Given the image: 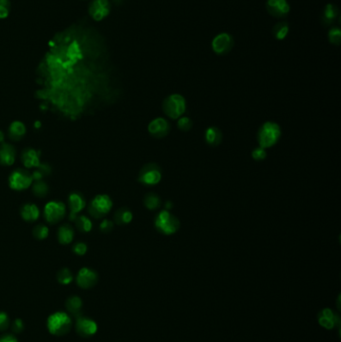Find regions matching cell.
Listing matches in <instances>:
<instances>
[{"mask_svg":"<svg viewBox=\"0 0 341 342\" xmlns=\"http://www.w3.org/2000/svg\"><path fill=\"white\" fill-rule=\"evenodd\" d=\"M66 207L61 201H50L44 207V217L50 224H55L65 216Z\"/></svg>","mask_w":341,"mask_h":342,"instance_id":"obj_7","label":"cell"},{"mask_svg":"<svg viewBox=\"0 0 341 342\" xmlns=\"http://www.w3.org/2000/svg\"><path fill=\"white\" fill-rule=\"evenodd\" d=\"M75 225L80 232L87 233L92 229V221L85 215L77 216L75 219Z\"/></svg>","mask_w":341,"mask_h":342,"instance_id":"obj_26","label":"cell"},{"mask_svg":"<svg viewBox=\"0 0 341 342\" xmlns=\"http://www.w3.org/2000/svg\"><path fill=\"white\" fill-rule=\"evenodd\" d=\"M25 133H26V127L21 121L12 122L8 128L9 137L14 141L22 139Z\"/></svg>","mask_w":341,"mask_h":342,"instance_id":"obj_20","label":"cell"},{"mask_svg":"<svg viewBox=\"0 0 341 342\" xmlns=\"http://www.w3.org/2000/svg\"><path fill=\"white\" fill-rule=\"evenodd\" d=\"M57 238L58 241L61 244H69L72 242L73 238H74V230L73 228L68 225H62L59 227L58 231H57Z\"/></svg>","mask_w":341,"mask_h":342,"instance_id":"obj_21","label":"cell"},{"mask_svg":"<svg viewBox=\"0 0 341 342\" xmlns=\"http://www.w3.org/2000/svg\"><path fill=\"white\" fill-rule=\"evenodd\" d=\"M165 207H166V210H167V209H170V208H171V207H172V204H171V202H169V201H168V202H166V203H165Z\"/></svg>","mask_w":341,"mask_h":342,"instance_id":"obj_42","label":"cell"},{"mask_svg":"<svg viewBox=\"0 0 341 342\" xmlns=\"http://www.w3.org/2000/svg\"><path fill=\"white\" fill-rule=\"evenodd\" d=\"M179 220L170 213L168 210L161 211L156 216L155 226L156 228L164 234H173L179 228Z\"/></svg>","mask_w":341,"mask_h":342,"instance_id":"obj_4","label":"cell"},{"mask_svg":"<svg viewBox=\"0 0 341 342\" xmlns=\"http://www.w3.org/2000/svg\"><path fill=\"white\" fill-rule=\"evenodd\" d=\"M185 99L179 94L168 96L163 102V111L170 118H179L185 111Z\"/></svg>","mask_w":341,"mask_h":342,"instance_id":"obj_3","label":"cell"},{"mask_svg":"<svg viewBox=\"0 0 341 342\" xmlns=\"http://www.w3.org/2000/svg\"><path fill=\"white\" fill-rule=\"evenodd\" d=\"M32 192L37 197H45L49 192V187H48L47 183L42 179L36 180L33 183Z\"/></svg>","mask_w":341,"mask_h":342,"instance_id":"obj_25","label":"cell"},{"mask_svg":"<svg viewBox=\"0 0 341 342\" xmlns=\"http://www.w3.org/2000/svg\"><path fill=\"white\" fill-rule=\"evenodd\" d=\"M12 330L14 333H20V332H22L23 329H24V323L23 321L21 319H15L13 323H12Z\"/></svg>","mask_w":341,"mask_h":342,"instance_id":"obj_39","label":"cell"},{"mask_svg":"<svg viewBox=\"0 0 341 342\" xmlns=\"http://www.w3.org/2000/svg\"><path fill=\"white\" fill-rule=\"evenodd\" d=\"M192 127V121H191L188 117H181L178 120V128L182 131H188Z\"/></svg>","mask_w":341,"mask_h":342,"instance_id":"obj_34","label":"cell"},{"mask_svg":"<svg viewBox=\"0 0 341 342\" xmlns=\"http://www.w3.org/2000/svg\"><path fill=\"white\" fill-rule=\"evenodd\" d=\"M82 300L81 298L76 296V295H72L70 297L67 298V300L65 302V307L67 309V311L73 315H79L82 309Z\"/></svg>","mask_w":341,"mask_h":342,"instance_id":"obj_22","label":"cell"},{"mask_svg":"<svg viewBox=\"0 0 341 342\" xmlns=\"http://www.w3.org/2000/svg\"><path fill=\"white\" fill-rule=\"evenodd\" d=\"M148 131L156 138H162L169 133L170 125L164 118H156L149 123Z\"/></svg>","mask_w":341,"mask_h":342,"instance_id":"obj_13","label":"cell"},{"mask_svg":"<svg viewBox=\"0 0 341 342\" xmlns=\"http://www.w3.org/2000/svg\"><path fill=\"white\" fill-rule=\"evenodd\" d=\"M280 137V128L274 122L264 123L258 132L259 147L268 148L273 146Z\"/></svg>","mask_w":341,"mask_h":342,"instance_id":"obj_2","label":"cell"},{"mask_svg":"<svg viewBox=\"0 0 341 342\" xmlns=\"http://www.w3.org/2000/svg\"><path fill=\"white\" fill-rule=\"evenodd\" d=\"M76 331L80 336L89 337L96 333L97 324L94 320L87 317H79L75 325Z\"/></svg>","mask_w":341,"mask_h":342,"instance_id":"obj_12","label":"cell"},{"mask_svg":"<svg viewBox=\"0 0 341 342\" xmlns=\"http://www.w3.org/2000/svg\"><path fill=\"white\" fill-rule=\"evenodd\" d=\"M71 326V318L65 312H55L47 319V328L53 335H65L69 332Z\"/></svg>","mask_w":341,"mask_h":342,"instance_id":"obj_1","label":"cell"},{"mask_svg":"<svg viewBox=\"0 0 341 342\" xmlns=\"http://www.w3.org/2000/svg\"><path fill=\"white\" fill-rule=\"evenodd\" d=\"M37 167H38V170L41 172V174L43 175V177L50 173V166L46 163H42V164L40 163Z\"/></svg>","mask_w":341,"mask_h":342,"instance_id":"obj_40","label":"cell"},{"mask_svg":"<svg viewBox=\"0 0 341 342\" xmlns=\"http://www.w3.org/2000/svg\"><path fill=\"white\" fill-rule=\"evenodd\" d=\"M9 317L5 312L0 311V331L5 330L9 326Z\"/></svg>","mask_w":341,"mask_h":342,"instance_id":"obj_36","label":"cell"},{"mask_svg":"<svg viewBox=\"0 0 341 342\" xmlns=\"http://www.w3.org/2000/svg\"><path fill=\"white\" fill-rule=\"evenodd\" d=\"M15 157V149L11 144L3 143L0 145V164L10 166L14 163Z\"/></svg>","mask_w":341,"mask_h":342,"instance_id":"obj_15","label":"cell"},{"mask_svg":"<svg viewBox=\"0 0 341 342\" xmlns=\"http://www.w3.org/2000/svg\"><path fill=\"white\" fill-rule=\"evenodd\" d=\"M160 203V198L155 193H148L144 197V205L146 206V208L150 210H154L157 207H159Z\"/></svg>","mask_w":341,"mask_h":342,"instance_id":"obj_30","label":"cell"},{"mask_svg":"<svg viewBox=\"0 0 341 342\" xmlns=\"http://www.w3.org/2000/svg\"><path fill=\"white\" fill-rule=\"evenodd\" d=\"M32 234H33V236L38 239V240H43L45 239L47 236H48V234H49V229L46 225L44 224H39L37 226H35L33 228V231H32Z\"/></svg>","mask_w":341,"mask_h":342,"instance_id":"obj_31","label":"cell"},{"mask_svg":"<svg viewBox=\"0 0 341 342\" xmlns=\"http://www.w3.org/2000/svg\"><path fill=\"white\" fill-rule=\"evenodd\" d=\"M97 273L88 267L81 268L76 277V282L78 286H80L83 289H88L93 287L97 283Z\"/></svg>","mask_w":341,"mask_h":342,"instance_id":"obj_9","label":"cell"},{"mask_svg":"<svg viewBox=\"0 0 341 342\" xmlns=\"http://www.w3.org/2000/svg\"><path fill=\"white\" fill-rule=\"evenodd\" d=\"M328 38H329V41L331 42V43H333L335 45L340 44V41H341V31H340V29L337 28V27L331 28L329 33H328Z\"/></svg>","mask_w":341,"mask_h":342,"instance_id":"obj_32","label":"cell"},{"mask_svg":"<svg viewBox=\"0 0 341 342\" xmlns=\"http://www.w3.org/2000/svg\"><path fill=\"white\" fill-rule=\"evenodd\" d=\"M252 157L255 160H263L266 157L265 149L262 147H258L256 149H254L253 152H252Z\"/></svg>","mask_w":341,"mask_h":342,"instance_id":"obj_38","label":"cell"},{"mask_svg":"<svg viewBox=\"0 0 341 342\" xmlns=\"http://www.w3.org/2000/svg\"><path fill=\"white\" fill-rule=\"evenodd\" d=\"M338 321V317L333 313L330 308H324L318 314V322L322 327L326 329H332L336 322Z\"/></svg>","mask_w":341,"mask_h":342,"instance_id":"obj_16","label":"cell"},{"mask_svg":"<svg viewBox=\"0 0 341 342\" xmlns=\"http://www.w3.org/2000/svg\"><path fill=\"white\" fill-rule=\"evenodd\" d=\"M72 251H73L76 255L82 256V255H84L85 253H86V251H87V245L85 244L84 242H77V243H75V244L73 245Z\"/></svg>","mask_w":341,"mask_h":342,"instance_id":"obj_35","label":"cell"},{"mask_svg":"<svg viewBox=\"0 0 341 342\" xmlns=\"http://www.w3.org/2000/svg\"><path fill=\"white\" fill-rule=\"evenodd\" d=\"M109 12L110 3L108 0H93L89 6V14L96 21L104 19Z\"/></svg>","mask_w":341,"mask_h":342,"instance_id":"obj_11","label":"cell"},{"mask_svg":"<svg viewBox=\"0 0 341 342\" xmlns=\"http://www.w3.org/2000/svg\"><path fill=\"white\" fill-rule=\"evenodd\" d=\"M289 32V26L286 22H279L277 23L273 28V34L274 37L278 40L284 39Z\"/></svg>","mask_w":341,"mask_h":342,"instance_id":"obj_28","label":"cell"},{"mask_svg":"<svg viewBox=\"0 0 341 342\" xmlns=\"http://www.w3.org/2000/svg\"><path fill=\"white\" fill-rule=\"evenodd\" d=\"M3 139H4V134H3V132L1 130H0V142L3 141Z\"/></svg>","mask_w":341,"mask_h":342,"instance_id":"obj_43","label":"cell"},{"mask_svg":"<svg viewBox=\"0 0 341 342\" xmlns=\"http://www.w3.org/2000/svg\"><path fill=\"white\" fill-rule=\"evenodd\" d=\"M10 2L9 0H0V19H4L9 15Z\"/></svg>","mask_w":341,"mask_h":342,"instance_id":"obj_33","label":"cell"},{"mask_svg":"<svg viewBox=\"0 0 341 342\" xmlns=\"http://www.w3.org/2000/svg\"><path fill=\"white\" fill-rule=\"evenodd\" d=\"M205 139L208 144L216 146L222 140V133L217 127H209L205 132Z\"/></svg>","mask_w":341,"mask_h":342,"instance_id":"obj_23","label":"cell"},{"mask_svg":"<svg viewBox=\"0 0 341 342\" xmlns=\"http://www.w3.org/2000/svg\"><path fill=\"white\" fill-rule=\"evenodd\" d=\"M68 205L70 212L76 213L77 214L78 212L83 210L85 205H86V201H85V198L79 192H72L68 197Z\"/></svg>","mask_w":341,"mask_h":342,"instance_id":"obj_19","label":"cell"},{"mask_svg":"<svg viewBox=\"0 0 341 342\" xmlns=\"http://www.w3.org/2000/svg\"><path fill=\"white\" fill-rule=\"evenodd\" d=\"M211 46L215 53L225 54L233 47V38L228 33H220L212 40Z\"/></svg>","mask_w":341,"mask_h":342,"instance_id":"obj_10","label":"cell"},{"mask_svg":"<svg viewBox=\"0 0 341 342\" xmlns=\"http://www.w3.org/2000/svg\"><path fill=\"white\" fill-rule=\"evenodd\" d=\"M20 214H21V217H22L25 221L33 222L39 218L40 211H39V208L35 204L27 203L21 207Z\"/></svg>","mask_w":341,"mask_h":342,"instance_id":"obj_17","label":"cell"},{"mask_svg":"<svg viewBox=\"0 0 341 342\" xmlns=\"http://www.w3.org/2000/svg\"><path fill=\"white\" fill-rule=\"evenodd\" d=\"M132 213L129 209L125 207L118 209L114 213V221L119 225H125L128 224L132 220Z\"/></svg>","mask_w":341,"mask_h":342,"instance_id":"obj_24","label":"cell"},{"mask_svg":"<svg viewBox=\"0 0 341 342\" xmlns=\"http://www.w3.org/2000/svg\"><path fill=\"white\" fill-rule=\"evenodd\" d=\"M112 208V200L108 195L100 194L93 198L91 201L88 212L90 215L94 218H102L104 217Z\"/></svg>","mask_w":341,"mask_h":342,"instance_id":"obj_5","label":"cell"},{"mask_svg":"<svg viewBox=\"0 0 341 342\" xmlns=\"http://www.w3.org/2000/svg\"><path fill=\"white\" fill-rule=\"evenodd\" d=\"M99 228L103 233H108L113 229V222L109 219H103L99 225Z\"/></svg>","mask_w":341,"mask_h":342,"instance_id":"obj_37","label":"cell"},{"mask_svg":"<svg viewBox=\"0 0 341 342\" xmlns=\"http://www.w3.org/2000/svg\"><path fill=\"white\" fill-rule=\"evenodd\" d=\"M33 178L30 172L25 169H16L9 175L8 183L11 189L21 191L32 184Z\"/></svg>","mask_w":341,"mask_h":342,"instance_id":"obj_6","label":"cell"},{"mask_svg":"<svg viewBox=\"0 0 341 342\" xmlns=\"http://www.w3.org/2000/svg\"><path fill=\"white\" fill-rule=\"evenodd\" d=\"M0 342H18V340L14 335L5 334L2 337H0Z\"/></svg>","mask_w":341,"mask_h":342,"instance_id":"obj_41","label":"cell"},{"mask_svg":"<svg viewBox=\"0 0 341 342\" xmlns=\"http://www.w3.org/2000/svg\"><path fill=\"white\" fill-rule=\"evenodd\" d=\"M21 160L26 168H35L40 164L39 153L31 148H27L22 152Z\"/></svg>","mask_w":341,"mask_h":342,"instance_id":"obj_18","label":"cell"},{"mask_svg":"<svg viewBox=\"0 0 341 342\" xmlns=\"http://www.w3.org/2000/svg\"><path fill=\"white\" fill-rule=\"evenodd\" d=\"M266 8L267 11L275 17H283L290 10L287 0H267Z\"/></svg>","mask_w":341,"mask_h":342,"instance_id":"obj_14","label":"cell"},{"mask_svg":"<svg viewBox=\"0 0 341 342\" xmlns=\"http://www.w3.org/2000/svg\"><path fill=\"white\" fill-rule=\"evenodd\" d=\"M57 280L63 285H67L73 280V274L68 268H62L57 273Z\"/></svg>","mask_w":341,"mask_h":342,"instance_id":"obj_29","label":"cell"},{"mask_svg":"<svg viewBox=\"0 0 341 342\" xmlns=\"http://www.w3.org/2000/svg\"><path fill=\"white\" fill-rule=\"evenodd\" d=\"M337 15H338V10L334 5H332V4L326 5V7L324 8L323 14H322L323 22L326 24H330L332 21L335 20Z\"/></svg>","mask_w":341,"mask_h":342,"instance_id":"obj_27","label":"cell"},{"mask_svg":"<svg viewBox=\"0 0 341 342\" xmlns=\"http://www.w3.org/2000/svg\"><path fill=\"white\" fill-rule=\"evenodd\" d=\"M138 178L140 182L147 185L156 184L161 179V170L157 164L148 163L140 170Z\"/></svg>","mask_w":341,"mask_h":342,"instance_id":"obj_8","label":"cell"}]
</instances>
